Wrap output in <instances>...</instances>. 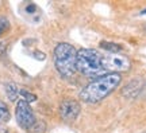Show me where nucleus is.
<instances>
[{
    "mask_svg": "<svg viewBox=\"0 0 146 133\" xmlns=\"http://www.w3.org/2000/svg\"><path fill=\"white\" fill-rule=\"evenodd\" d=\"M122 77L118 73H107L103 74L102 77L95 78L94 81L88 83L80 92V98L84 102L95 104L104 100L108 94L114 92L116 87L119 86Z\"/></svg>",
    "mask_w": 146,
    "mask_h": 133,
    "instance_id": "obj_1",
    "label": "nucleus"
},
{
    "mask_svg": "<svg viewBox=\"0 0 146 133\" xmlns=\"http://www.w3.org/2000/svg\"><path fill=\"white\" fill-rule=\"evenodd\" d=\"M54 66L61 77H73L77 71V50L69 43H58L54 48Z\"/></svg>",
    "mask_w": 146,
    "mask_h": 133,
    "instance_id": "obj_2",
    "label": "nucleus"
},
{
    "mask_svg": "<svg viewBox=\"0 0 146 133\" xmlns=\"http://www.w3.org/2000/svg\"><path fill=\"white\" fill-rule=\"evenodd\" d=\"M102 54L94 48H81L77 51V70L87 77H102Z\"/></svg>",
    "mask_w": 146,
    "mask_h": 133,
    "instance_id": "obj_3",
    "label": "nucleus"
},
{
    "mask_svg": "<svg viewBox=\"0 0 146 133\" xmlns=\"http://www.w3.org/2000/svg\"><path fill=\"white\" fill-rule=\"evenodd\" d=\"M102 66L103 70L108 73H118L129 71L131 67L130 59L126 55L120 54H108V55L102 56Z\"/></svg>",
    "mask_w": 146,
    "mask_h": 133,
    "instance_id": "obj_4",
    "label": "nucleus"
},
{
    "mask_svg": "<svg viewBox=\"0 0 146 133\" xmlns=\"http://www.w3.org/2000/svg\"><path fill=\"white\" fill-rule=\"evenodd\" d=\"M15 117L18 125L25 130H30L34 126V124L36 123L35 116H34V112H33L30 104L26 102L25 100H21L16 104Z\"/></svg>",
    "mask_w": 146,
    "mask_h": 133,
    "instance_id": "obj_5",
    "label": "nucleus"
},
{
    "mask_svg": "<svg viewBox=\"0 0 146 133\" xmlns=\"http://www.w3.org/2000/svg\"><path fill=\"white\" fill-rule=\"evenodd\" d=\"M80 110L81 106L76 100H64L60 105V116L68 123H72L78 117Z\"/></svg>",
    "mask_w": 146,
    "mask_h": 133,
    "instance_id": "obj_6",
    "label": "nucleus"
},
{
    "mask_svg": "<svg viewBox=\"0 0 146 133\" xmlns=\"http://www.w3.org/2000/svg\"><path fill=\"white\" fill-rule=\"evenodd\" d=\"M142 87H143L142 79H133L122 89V96L127 98H135L142 90Z\"/></svg>",
    "mask_w": 146,
    "mask_h": 133,
    "instance_id": "obj_7",
    "label": "nucleus"
},
{
    "mask_svg": "<svg viewBox=\"0 0 146 133\" xmlns=\"http://www.w3.org/2000/svg\"><path fill=\"white\" fill-rule=\"evenodd\" d=\"M100 47L110 51L111 54H118L122 50V46L119 43H114V42H100Z\"/></svg>",
    "mask_w": 146,
    "mask_h": 133,
    "instance_id": "obj_8",
    "label": "nucleus"
},
{
    "mask_svg": "<svg viewBox=\"0 0 146 133\" xmlns=\"http://www.w3.org/2000/svg\"><path fill=\"white\" fill-rule=\"evenodd\" d=\"M5 93H7V96L10 98V101H16L19 90H18V87H16V85L14 82H8L5 85Z\"/></svg>",
    "mask_w": 146,
    "mask_h": 133,
    "instance_id": "obj_9",
    "label": "nucleus"
},
{
    "mask_svg": "<svg viewBox=\"0 0 146 133\" xmlns=\"http://www.w3.org/2000/svg\"><path fill=\"white\" fill-rule=\"evenodd\" d=\"M10 120V110L4 102L0 101V123H7Z\"/></svg>",
    "mask_w": 146,
    "mask_h": 133,
    "instance_id": "obj_10",
    "label": "nucleus"
},
{
    "mask_svg": "<svg viewBox=\"0 0 146 133\" xmlns=\"http://www.w3.org/2000/svg\"><path fill=\"white\" fill-rule=\"evenodd\" d=\"M45 129H46V125H45L43 121H36V123L34 124V126H33L29 132L30 133H43Z\"/></svg>",
    "mask_w": 146,
    "mask_h": 133,
    "instance_id": "obj_11",
    "label": "nucleus"
},
{
    "mask_svg": "<svg viewBox=\"0 0 146 133\" xmlns=\"http://www.w3.org/2000/svg\"><path fill=\"white\" fill-rule=\"evenodd\" d=\"M19 93H21V96L23 98H26V100H25L26 102H34V101H36V96L33 94V93H29L27 90H23V89L19 90Z\"/></svg>",
    "mask_w": 146,
    "mask_h": 133,
    "instance_id": "obj_12",
    "label": "nucleus"
},
{
    "mask_svg": "<svg viewBox=\"0 0 146 133\" xmlns=\"http://www.w3.org/2000/svg\"><path fill=\"white\" fill-rule=\"evenodd\" d=\"M8 26H10L8 20H7L5 18H0V35H1V34H3L7 28H8Z\"/></svg>",
    "mask_w": 146,
    "mask_h": 133,
    "instance_id": "obj_13",
    "label": "nucleus"
},
{
    "mask_svg": "<svg viewBox=\"0 0 146 133\" xmlns=\"http://www.w3.org/2000/svg\"><path fill=\"white\" fill-rule=\"evenodd\" d=\"M5 51H7V45H5V42H0V59L4 56Z\"/></svg>",
    "mask_w": 146,
    "mask_h": 133,
    "instance_id": "obj_14",
    "label": "nucleus"
},
{
    "mask_svg": "<svg viewBox=\"0 0 146 133\" xmlns=\"http://www.w3.org/2000/svg\"><path fill=\"white\" fill-rule=\"evenodd\" d=\"M36 10V5L35 4H29L26 7V11L29 12V14H33V11H35Z\"/></svg>",
    "mask_w": 146,
    "mask_h": 133,
    "instance_id": "obj_15",
    "label": "nucleus"
},
{
    "mask_svg": "<svg viewBox=\"0 0 146 133\" xmlns=\"http://www.w3.org/2000/svg\"><path fill=\"white\" fill-rule=\"evenodd\" d=\"M34 54H35V58H36V59H42V61H43V59L46 58V56H45V54H43V52L35 51V52H34Z\"/></svg>",
    "mask_w": 146,
    "mask_h": 133,
    "instance_id": "obj_16",
    "label": "nucleus"
},
{
    "mask_svg": "<svg viewBox=\"0 0 146 133\" xmlns=\"http://www.w3.org/2000/svg\"><path fill=\"white\" fill-rule=\"evenodd\" d=\"M141 15H146V8L143 11H141Z\"/></svg>",
    "mask_w": 146,
    "mask_h": 133,
    "instance_id": "obj_17",
    "label": "nucleus"
},
{
    "mask_svg": "<svg viewBox=\"0 0 146 133\" xmlns=\"http://www.w3.org/2000/svg\"><path fill=\"white\" fill-rule=\"evenodd\" d=\"M4 133H8V132H4Z\"/></svg>",
    "mask_w": 146,
    "mask_h": 133,
    "instance_id": "obj_18",
    "label": "nucleus"
}]
</instances>
